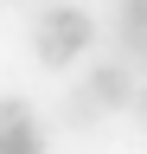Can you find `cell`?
<instances>
[{
  "label": "cell",
  "mask_w": 147,
  "mask_h": 154,
  "mask_svg": "<svg viewBox=\"0 0 147 154\" xmlns=\"http://www.w3.org/2000/svg\"><path fill=\"white\" fill-rule=\"evenodd\" d=\"M26 116H32L26 96H0V122H26Z\"/></svg>",
  "instance_id": "cell-5"
},
{
  "label": "cell",
  "mask_w": 147,
  "mask_h": 154,
  "mask_svg": "<svg viewBox=\"0 0 147 154\" xmlns=\"http://www.w3.org/2000/svg\"><path fill=\"white\" fill-rule=\"evenodd\" d=\"M134 122H141V128H147V90H141V96H134Z\"/></svg>",
  "instance_id": "cell-6"
},
{
  "label": "cell",
  "mask_w": 147,
  "mask_h": 154,
  "mask_svg": "<svg viewBox=\"0 0 147 154\" xmlns=\"http://www.w3.org/2000/svg\"><path fill=\"white\" fill-rule=\"evenodd\" d=\"M90 96H96L102 109H134V96H141V84H134V64L128 58H102V64H90Z\"/></svg>",
  "instance_id": "cell-2"
},
{
  "label": "cell",
  "mask_w": 147,
  "mask_h": 154,
  "mask_svg": "<svg viewBox=\"0 0 147 154\" xmlns=\"http://www.w3.org/2000/svg\"><path fill=\"white\" fill-rule=\"evenodd\" d=\"M0 154H45V128L32 122H0Z\"/></svg>",
  "instance_id": "cell-4"
},
{
  "label": "cell",
  "mask_w": 147,
  "mask_h": 154,
  "mask_svg": "<svg viewBox=\"0 0 147 154\" xmlns=\"http://www.w3.org/2000/svg\"><path fill=\"white\" fill-rule=\"evenodd\" d=\"M13 7H45V0H13Z\"/></svg>",
  "instance_id": "cell-7"
},
{
  "label": "cell",
  "mask_w": 147,
  "mask_h": 154,
  "mask_svg": "<svg viewBox=\"0 0 147 154\" xmlns=\"http://www.w3.org/2000/svg\"><path fill=\"white\" fill-rule=\"evenodd\" d=\"M90 45H96V19L77 0H45L39 7V19H32V51H39L45 71H70Z\"/></svg>",
  "instance_id": "cell-1"
},
{
  "label": "cell",
  "mask_w": 147,
  "mask_h": 154,
  "mask_svg": "<svg viewBox=\"0 0 147 154\" xmlns=\"http://www.w3.org/2000/svg\"><path fill=\"white\" fill-rule=\"evenodd\" d=\"M58 116H64V128H96L102 122V103H96V96H90V84H77V90H64V103H58Z\"/></svg>",
  "instance_id": "cell-3"
}]
</instances>
